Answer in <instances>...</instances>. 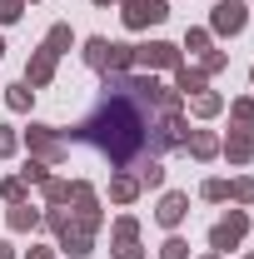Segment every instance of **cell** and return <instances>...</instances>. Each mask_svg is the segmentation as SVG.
<instances>
[{
    "instance_id": "obj_13",
    "label": "cell",
    "mask_w": 254,
    "mask_h": 259,
    "mask_svg": "<svg viewBox=\"0 0 254 259\" xmlns=\"http://www.w3.org/2000/svg\"><path fill=\"white\" fill-rule=\"evenodd\" d=\"M175 90H180V95H199V90H204V70L175 65Z\"/></svg>"
},
{
    "instance_id": "obj_14",
    "label": "cell",
    "mask_w": 254,
    "mask_h": 259,
    "mask_svg": "<svg viewBox=\"0 0 254 259\" xmlns=\"http://www.w3.org/2000/svg\"><path fill=\"white\" fill-rule=\"evenodd\" d=\"M40 220H45V214L30 209V204H10V229H20V234H25V229H40Z\"/></svg>"
},
{
    "instance_id": "obj_17",
    "label": "cell",
    "mask_w": 254,
    "mask_h": 259,
    "mask_svg": "<svg viewBox=\"0 0 254 259\" xmlns=\"http://www.w3.org/2000/svg\"><path fill=\"white\" fill-rule=\"evenodd\" d=\"M105 50H110V40H105V35H90V40H85V65H90V70H105Z\"/></svg>"
},
{
    "instance_id": "obj_36",
    "label": "cell",
    "mask_w": 254,
    "mask_h": 259,
    "mask_svg": "<svg viewBox=\"0 0 254 259\" xmlns=\"http://www.w3.org/2000/svg\"><path fill=\"white\" fill-rule=\"evenodd\" d=\"M249 80H254V70H249Z\"/></svg>"
},
{
    "instance_id": "obj_8",
    "label": "cell",
    "mask_w": 254,
    "mask_h": 259,
    "mask_svg": "<svg viewBox=\"0 0 254 259\" xmlns=\"http://www.w3.org/2000/svg\"><path fill=\"white\" fill-rule=\"evenodd\" d=\"M55 60H60V55H50V50H35L30 55V65H25V85H50V80H55Z\"/></svg>"
},
{
    "instance_id": "obj_20",
    "label": "cell",
    "mask_w": 254,
    "mask_h": 259,
    "mask_svg": "<svg viewBox=\"0 0 254 259\" xmlns=\"http://www.w3.org/2000/svg\"><path fill=\"white\" fill-rule=\"evenodd\" d=\"M229 115H234V125H239V130H254V100H234Z\"/></svg>"
},
{
    "instance_id": "obj_25",
    "label": "cell",
    "mask_w": 254,
    "mask_h": 259,
    "mask_svg": "<svg viewBox=\"0 0 254 259\" xmlns=\"http://www.w3.org/2000/svg\"><path fill=\"white\" fill-rule=\"evenodd\" d=\"M159 259H190V244H185V239H164Z\"/></svg>"
},
{
    "instance_id": "obj_6",
    "label": "cell",
    "mask_w": 254,
    "mask_h": 259,
    "mask_svg": "<svg viewBox=\"0 0 254 259\" xmlns=\"http://www.w3.org/2000/svg\"><path fill=\"white\" fill-rule=\"evenodd\" d=\"M185 214H190V194H180V190H170L164 199H159V209H155V220H159L164 229H175Z\"/></svg>"
},
{
    "instance_id": "obj_28",
    "label": "cell",
    "mask_w": 254,
    "mask_h": 259,
    "mask_svg": "<svg viewBox=\"0 0 254 259\" xmlns=\"http://www.w3.org/2000/svg\"><path fill=\"white\" fill-rule=\"evenodd\" d=\"M20 10H25V0H0V25L20 20Z\"/></svg>"
},
{
    "instance_id": "obj_29",
    "label": "cell",
    "mask_w": 254,
    "mask_h": 259,
    "mask_svg": "<svg viewBox=\"0 0 254 259\" xmlns=\"http://www.w3.org/2000/svg\"><path fill=\"white\" fill-rule=\"evenodd\" d=\"M115 259H145V249H140V239H130V244H115Z\"/></svg>"
},
{
    "instance_id": "obj_10",
    "label": "cell",
    "mask_w": 254,
    "mask_h": 259,
    "mask_svg": "<svg viewBox=\"0 0 254 259\" xmlns=\"http://www.w3.org/2000/svg\"><path fill=\"white\" fill-rule=\"evenodd\" d=\"M185 150H190L194 160H215V155H220V140H215L209 130H194V135H185Z\"/></svg>"
},
{
    "instance_id": "obj_32",
    "label": "cell",
    "mask_w": 254,
    "mask_h": 259,
    "mask_svg": "<svg viewBox=\"0 0 254 259\" xmlns=\"http://www.w3.org/2000/svg\"><path fill=\"white\" fill-rule=\"evenodd\" d=\"M0 259H15V249H10V244H5V239H0Z\"/></svg>"
},
{
    "instance_id": "obj_37",
    "label": "cell",
    "mask_w": 254,
    "mask_h": 259,
    "mask_svg": "<svg viewBox=\"0 0 254 259\" xmlns=\"http://www.w3.org/2000/svg\"><path fill=\"white\" fill-rule=\"evenodd\" d=\"M244 259H254V254H244Z\"/></svg>"
},
{
    "instance_id": "obj_2",
    "label": "cell",
    "mask_w": 254,
    "mask_h": 259,
    "mask_svg": "<svg viewBox=\"0 0 254 259\" xmlns=\"http://www.w3.org/2000/svg\"><path fill=\"white\" fill-rule=\"evenodd\" d=\"M125 25L130 30H150V25H159V20H170V5L164 0H125Z\"/></svg>"
},
{
    "instance_id": "obj_7",
    "label": "cell",
    "mask_w": 254,
    "mask_h": 259,
    "mask_svg": "<svg viewBox=\"0 0 254 259\" xmlns=\"http://www.w3.org/2000/svg\"><path fill=\"white\" fill-rule=\"evenodd\" d=\"M220 150H224V160H229V164H249V155H254V130H239V125H234V135L224 140Z\"/></svg>"
},
{
    "instance_id": "obj_11",
    "label": "cell",
    "mask_w": 254,
    "mask_h": 259,
    "mask_svg": "<svg viewBox=\"0 0 254 259\" xmlns=\"http://www.w3.org/2000/svg\"><path fill=\"white\" fill-rule=\"evenodd\" d=\"M135 180H140V190H155V185H164V164H159V155H150V160L135 164Z\"/></svg>"
},
{
    "instance_id": "obj_27",
    "label": "cell",
    "mask_w": 254,
    "mask_h": 259,
    "mask_svg": "<svg viewBox=\"0 0 254 259\" xmlns=\"http://www.w3.org/2000/svg\"><path fill=\"white\" fill-rule=\"evenodd\" d=\"M204 199H229V180H204Z\"/></svg>"
},
{
    "instance_id": "obj_9",
    "label": "cell",
    "mask_w": 254,
    "mask_h": 259,
    "mask_svg": "<svg viewBox=\"0 0 254 259\" xmlns=\"http://www.w3.org/2000/svg\"><path fill=\"white\" fill-rule=\"evenodd\" d=\"M130 65H135V45L110 40V50H105V75H130Z\"/></svg>"
},
{
    "instance_id": "obj_15",
    "label": "cell",
    "mask_w": 254,
    "mask_h": 259,
    "mask_svg": "<svg viewBox=\"0 0 254 259\" xmlns=\"http://www.w3.org/2000/svg\"><path fill=\"white\" fill-rule=\"evenodd\" d=\"M190 110L199 115V120H209V115H220V110H224V100L215 95V90H199V95H190Z\"/></svg>"
},
{
    "instance_id": "obj_4",
    "label": "cell",
    "mask_w": 254,
    "mask_h": 259,
    "mask_svg": "<svg viewBox=\"0 0 254 259\" xmlns=\"http://www.w3.org/2000/svg\"><path fill=\"white\" fill-rule=\"evenodd\" d=\"M244 229H249V214H244V209H229L220 225L209 229V244H215V249H234V244L244 239Z\"/></svg>"
},
{
    "instance_id": "obj_1",
    "label": "cell",
    "mask_w": 254,
    "mask_h": 259,
    "mask_svg": "<svg viewBox=\"0 0 254 259\" xmlns=\"http://www.w3.org/2000/svg\"><path fill=\"white\" fill-rule=\"evenodd\" d=\"M25 145H30V155L40 164H60L65 155H70V140L55 135L50 125H30V130H25Z\"/></svg>"
},
{
    "instance_id": "obj_26",
    "label": "cell",
    "mask_w": 254,
    "mask_h": 259,
    "mask_svg": "<svg viewBox=\"0 0 254 259\" xmlns=\"http://www.w3.org/2000/svg\"><path fill=\"white\" fill-rule=\"evenodd\" d=\"M224 65H229V55H224V50H209V55L199 60V70H204V75H215V70H224Z\"/></svg>"
},
{
    "instance_id": "obj_31",
    "label": "cell",
    "mask_w": 254,
    "mask_h": 259,
    "mask_svg": "<svg viewBox=\"0 0 254 259\" xmlns=\"http://www.w3.org/2000/svg\"><path fill=\"white\" fill-rule=\"evenodd\" d=\"M25 259H55V249H50V244H35V249H30Z\"/></svg>"
},
{
    "instance_id": "obj_33",
    "label": "cell",
    "mask_w": 254,
    "mask_h": 259,
    "mask_svg": "<svg viewBox=\"0 0 254 259\" xmlns=\"http://www.w3.org/2000/svg\"><path fill=\"white\" fill-rule=\"evenodd\" d=\"M0 55H5V40H0Z\"/></svg>"
},
{
    "instance_id": "obj_22",
    "label": "cell",
    "mask_w": 254,
    "mask_h": 259,
    "mask_svg": "<svg viewBox=\"0 0 254 259\" xmlns=\"http://www.w3.org/2000/svg\"><path fill=\"white\" fill-rule=\"evenodd\" d=\"M229 199H239V204H254V180H229Z\"/></svg>"
},
{
    "instance_id": "obj_18",
    "label": "cell",
    "mask_w": 254,
    "mask_h": 259,
    "mask_svg": "<svg viewBox=\"0 0 254 259\" xmlns=\"http://www.w3.org/2000/svg\"><path fill=\"white\" fill-rule=\"evenodd\" d=\"M25 190H30V180H25V175H10V180H0V194H5L10 204H25Z\"/></svg>"
},
{
    "instance_id": "obj_24",
    "label": "cell",
    "mask_w": 254,
    "mask_h": 259,
    "mask_svg": "<svg viewBox=\"0 0 254 259\" xmlns=\"http://www.w3.org/2000/svg\"><path fill=\"white\" fill-rule=\"evenodd\" d=\"M15 150H20V135H15L10 125H0V160H5V155H15Z\"/></svg>"
},
{
    "instance_id": "obj_21",
    "label": "cell",
    "mask_w": 254,
    "mask_h": 259,
    "mask_svg": "<svg viewBox=\"0 0 254 259\" xmlns=\"http://www.w3.org/2000/svg\"><path fill=\"white\" fill-rule=\"evenodd\" d=\"M40 190H45V199H50V204H70V180H45Z\"/></svg>"
},
{
    "instance_id": "obj_30",
    "label": "cell",
    "mask_w": 254,
    "mask_h": 259,
    "mask_svg": "<svg viewBox=\"0 0 254 259\" xmlns=\"http://www.w3.org/2000/svg\"><path fill=\"white\" fill-rule=\"evenodd\" d=\"M185 45H190V50H209V30H190Z\"/></svg>"
},
{
    "instance_id": "obj_34",
    "label": "cell",
    "mask_w": 254,
    "mask_h": 259,
    "mask_svg": "<svg viewBox=\"0 0 254 259\" xmlns=\"http://www.w3.org/2000/svg\"><path fill=\"white\" fill-rule=\"evenodd\" d=\"M95 5H110V0H95Z\"/></svg>"
},
{
    "instance_id": "obj_3",
    "label": "cell",
    "mask_w": 254,
    "mask_h": 259,
    "mask_svg": "<svg viewBox=\"0 0 254 259\" xmlns=\"http://www.w3.org/2000/svg\"><path fill=\"white\" fill-rule=\"evenodd\" d=\"M244 20H249V5H244V0H220L215 15H209L215 35H239V30H244Z\"/></svg>"
},
{
    "instance_id": "obj_12",
    "label": "cell",
    "mask_w": 254,
    "mask_h": 259,
    "mask_svg": "<svg viewBox=\"0 0 254 259\" xmlns=\"http://www.w3.org/2000/svg\"><path fill=\"white\" fill-rule=\"evenodd\" d=\"M110 199H115V204H135V199H140V180H135V175H115V180H110Z\"/></svg>"
},
{
    "instance_id": "obj_23",
    "label": "cell",
    "mask_w": 254,
    "mask_h": 259,
    "mask_svg": "<svg viewBox=\"0 0 254 259\" xmlns=\"http://www.w3.org/2000/svg\"><path fill=\"white\" fill-rule=\"evenodd\" d=\"M130 239H140V225H135V220H115V244H130Z\"/></svg>"
},
{
    "instance_id": "obj_19",
    "label": "cell",
    "mask_w": 254,
    "mask_h": 259,
    "mask_svg": "<svg viewBox=\"0 0 254 259\" xmlns=\"http://www.w3.org/2000/svg\"><path fill=\"white\" fill-rule=\"evenodd\" d=\"M30 100H35V90H30V85H25V80H20V85H10V90H5V105H10V110H20V115H25V110H30Z\"/></svg>"
},
{
    "instance_id": "obj_5",
    "label": "cell",
    "mask_w": 254,
    "mask_h": 259,
    "mask_svg": "<svg viewBox=\"0 0 254 259\" xmlns=\"http://www.w3.org/2000/svg\"><path fill=\"white\" fill-rule=\"evenodd\" d=\"M135 60L145 65V70H175V65H180V45H170V40H150V45L135 50Z\"/></svg>"
},
{
    "instance_id": "obj_16",
    "label": "cell",
    "mask_w": 254,
    "mask_h": 259,
    "mask_svg": "<svg viewBox=\"0 0 254 259\" xmlns=\"http://www.w3.org/2000/svg\"><path fill=\"white\" fill-rule=\"evenodd\" d=\"M75 45V35H70V25H50V35H45V45L40 50H50V55H65Z\"/></svg>"
},
{
    "instance_id": "obj_35",
    "label": "cell",
    "mask_w": 254,
    "mask_h": 259,
    "mask_svg": "<svg viewBox=\"0 0 254 259\" xmlns=\"http://www.w3.org/2000/svg\"><path fill=\"white\" fill-rule=\"evenodd\" d=\"M204 259H220V254H204Z\"/></svg>"
}]
</instances>
